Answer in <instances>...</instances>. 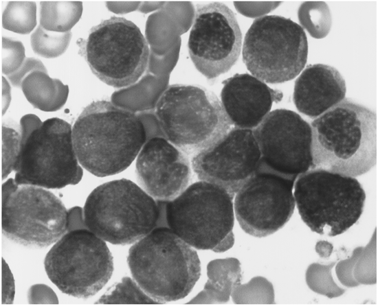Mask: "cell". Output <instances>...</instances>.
Segmentation results:
<instances>
[{
    "label": "cell",
    "instance_id": "277c9868",
    "mask_svg": "<svg viewBox=\"0 0 378 306\" xmlns=\"http://www.w3.org/2000/svg\"><path fill=\"white\" fill-rule=\"evenodd\" d=\"M155 115L168 141L192 156L213 147L232 126L217 96L196 85L168 86L156 104Z\"/></svg>",
    "mask_w": 378,
    "mask_h": 306
},
{
    "label": "cell",
    "instance_id": "9c48e42d",
    "mask_svg": "<svg viewBox=\"0 0 378 306\" xmlns=\"http://www.w3.org/2000/svg\"><path fill=\"white\" fill-rule=\"evenodd\" d=\"M242 53L244 64L254 77L267 83H282L304 69L307 38L303 28L291 19L266 15L249 27Z\"/></svg>",
    "mask_w": 378,
    "mask_h": 306
},
{
    "label": "cell",
    "instance_id": "2e32d148",
    "mask_svg": "<svg viewBox=\"0 0 378 306\" xmlns=\"http://www.w3.org/2000/svg\"><path fill=\"white\" fill-rule=\"evenodd\" d=\"M260 151L251 129L234 127L213 147L194 155L191 166L200 180L234 195L258 169Z\"/></svg>",
    "mask_w": 378,
    "mask_h": 306
},
{
    "label": "cell",
    "instance_id": "30bf717a",
    "mask_svg": "<svg viewBox=\"0 0 378 306\" xmlns=\"http://www.w3.org/2000/svg\"><path fill=\"white\" fill-rule=\"evenodd\" d=\"M71 125L53 117L44 121L21 143L14 180L47 189L78 183L83 174L72 141Z\"/></svg>",
    "mask_w": 378,
    "mask_h": 306
},
{
    "label": "cell",
    "instance_id": "d6986e66",
    "mask_svg": "<svg viewBox=\"0 0 378 306\" xmlns=\"http://www.w3.org/2000/svg\"><path fill=\"white\" fill-rule=\"evenodd\" d=\"M346 91L345 80L335 68L309 64L295 81L293 100L299 112L314 119L342 102Z\"/></svg>",
    "mask_w": 378,
    "mask_h": 306
},
{
    "label": "cell",
    "instance_id": "8fae6325",
    "mask_svg": "<svg viewBox=\"0 0 378 306\" xmlns=\"http://www.w3.org/2000/svg\"><path fill=\"white\" fill-rule=\"evenodd\" d=\"M63 202L43 187L18 185L10 178L1 187V232L10 240L30 248L56 243L67 231Z\"/></svg>",
    "mask_w": 378,
    "mask_h": 306
},
{
    "label": "cell",
    "instance_id": "9a60e30c",
    "mask_svg": "<svg viewBox=\"0 0 378 306\" xmlns=\"http://www.w3.org/2000/svg\"><path fill=\"white\" fill-rule=\"evenodd\" d=\"M252 131L260 151L259 167L295 180L314 168L311 127L298 113L276 109Z\"/></svg>",
    "mask_w": 378,
    "mask_h": 306
},
{
    "label": "cell",
    "instance_id": "7402d4cb",
    "mask_svg": "<svg viewBox=\"0 0 378 306\" xmlns=\"http://www.w3.org/2000/svg\"><path fill=\"white\" fill-rule=\"evenodd\" d=\"M96 304H159L146 294L135 281L125 276L108 290Z\"/></svg>",
    "mask_w": 378,
    "mask_h": 306
},
{
    "label": "cell",
    "instance_id": "3957f363",
    "mask_svg": "<svg viewBox=\"0 0 378 306\" xmlns=\"http://www.w3.org/2000/svg\"><path fill=\"white\" fill-rule=\"evenodd\" d=\"M133 279L159 304L186 297L201 275L196 250L168 227L155 228L129 249Z\"/></svg>",
    "mask_w": 378,
    "mask_h": 306
},
{
    "label": "cell",
    "instance_id": "ffe728a7",
    "mask_svg": "<svg viewBox=\"0 0 378 306\" xmlns=\"http://www.w3.org/2000/svg\"><path fill=\"white\" fill-rule=\"evenodd\" d=\"M236 259H215L207 266L208 279L204 288L188 304H211L225 302L229 298L232 281L239 271Z\"/></svg>",
    "mask_w": 378,
    "mask_h": 306
},
{
    "label": "cell",
    "instance_id": "cb8c5ba5",
    "mask_svg": "<svg viewBox=\"0 0 378 306\" xmlns=\"http://www.w3.org/2000/svg\"><path fill=\"white\" fill-rule=\"evenodd\" d=\"M13 275L3 259H1V304H11L14 297Z\"/></svg>",
    "mask_w": 378,
    "mask_h": 306
},
{
    "label": "cell",
    "instance_id": "e0dca14e",
    "mask_svg": "<svg viewBox=\"0 0 378 306\" xmlns=\"http://www.w3.org/2000/svg\"><path fill=\"white\" fill-rule=\"evenodd\" d=\"M188 156L162 137H153L142 146L135 173L142 188L154 199L169 202L179 196L192 180Z\"/></svg>",
    "mask_w": 378,
    "mask_h": 306
},
{
    "label": "cell",
    "instance_id": "7c38bea8",
    "mask_svg": "<svg viewBox=\"0 0 378 306\" xmlns=\"http://www.w3.org/2000/svg\"><path fill=\"white\" fill-rule=\"evenodd\" d=\"M51 281L63 293L87 298L97 294L113 271L112 255L105 241L87 228L66 232L45 256Z\"/></svg>",
    "mask_w": 378,
    "mask_h": 306
},
{
    "label": "cell",
    "instance_id": "4fadbf2b",
    "mask_svg": "<svg viewBox=\"0 0 378 306\" xmlns=\"http://www.w3.org/2000/svg\"><path fill=\"white\" fill-rule=\"evenodd\" d=\"M242 34L234 13L220 2L198 4L188 47L196 69L212 80L227 72L236 62Z\"/></svg>",
    "mask_w": 378,
    "mask_h": 306
},
{
    "label": "cell",
    "instance_id": "ac0fdd59",
    "mask_svg": "<svg viewBox=\"0 0 378 306\" xmlns=\"http://www.w3.org/2000/svg\"><path fill=\"white\" fill-rule=\"evenodd\" d=\"M221 99L232 125L256 128L269 113L274 102L282 98L278 90L248 73H236L223 82Z\"/></svg>",
    "mask_w": 378,
    "mask_h": 306
},
{
    "label": "cell",
    "instance_id": "6da1fadb",
    "mask_svg": "<svg viewBox=\"0 0 378 306\" xmlns=\"http://www.w3.org/2000/svg\"><path fill=\"white\" fill-rule=\"evenodd\" d=\"M79 163L98 177L125 170L146 142V131L131 111L107 100L92 102L71 128Z\"/></svg>",
    "mask_w": 378,
    "mask_h": 306
},
{
    "label": "cell",
    "instance_id": "52a82bcc",
    "mask_svg": "<svg viewBox=\"0 0 378 306\" xmlns=\"http://www.w3.org/2000/svg\"><path fill=\"white\" fill-rule=\"evenodd\" d=\"M293 196L302 221L320 235H339L360 218L366 193L355 178L322 169L299 175Z\"/></svg>",
    "mask_w": 378,
    "mask_h": 306
},
{
    "label": "cell",
    "instance_id": "44dd1931",
    "mask_svg": "<svg viewBox=\"0 0 378 306\" xmlns=\"http://www.w3.org/2000/svg\"><path fill=\"white\" fill-rule=\"evenodd\" d=\"M300 25L315 38H323L331 27V14L324 1H304L298 12Z\"/></svg>",
    "mask_w": 378,
    "mask_h": 306
},
{
    "label": "cell",
    "instance_id": "7a4b0ae2",
    "mask_svg": "<svg viewBox=\"0 0 378 306\" xmlns=\"http://www.w3.org/2000/svg\"><path fill=\"white\" fill-rule=\"evenodd\" d=\"M313 169L352 177L377 163V117L369 108L344 99L311 124Z\"/></svg>",
    "mask_w": 378,
    "mask_h": 306
},
{
    "label": "cell",
    "instance_id": "8992f818",
    "mask_svg": "<svg viewBox=\"0 0 378 306\" xmlns=\"http://www.w3.org/2000/svg\"><path fill=\"white\" fill-rule=\"evenodd\" d=\"M234 196L199 180L166 205L168 227L192 247L222 252L234 243Z\"/></svg>",
    "mask_w": 378,
    "mask_h": 306
},
{
    "label": "cell",
    "instance_id": "ba28073f",
    "mask_svg": "<svg viewBox=\"0 0 378 306\" xmlns=\"http://www.w3.org/2000/svg\"><path fill=\"white\" fill-rule=\"evenodd\" d=\"M79 46L92 73L114 88L135 84L148 67V43L140 28L124 17L111 16L93 26Z\"/></svg>",
    "mask_w": 378,
    "mask_h": 306
},
{
    "label": "cell",
    "instance_id": "d4e9b609",
    "mask_svg": "<svg viewBox=\"0 0 378 306\" xmlns=\"http://www.w3.org/2000/svg\"><path fill=\"white\" fill-rule=\"evenodd\" d=\"M81 228H87L84 222L83 211L80 207L72 209L68 211L67 231Z\"/></svg>",
    "mask_w": 378,
    "mask_h": 306
},
{
    "label": "cell",
    "instance_id": "5b68a950",
    "mask_svg": "<svg viewBox=\"0 0 378 306\" xmlns=\"http://www.w3.org/2000/svg\"><path fill=\"white\" fill-rule=\"evenodd\" d=\"M159 215L155 199L126 178L95 188L83 209L87 228L116 245L130 244L144 237L155 228Z\"/></svg>",
    "mask_w": 378,
    "mask_h": 306
},
{
    "label": "cell",
    "instance_id": "5bb4252c",
    "mask_svg": "<svg viewBox=\"0 0 378 306\" xmlns=\"http://www.w3.org/2000/svg\"><path fill=\"white\" fill-rule=\"evenodd\" d=\"M295 180L259 167L235 194L234 210L242 229L263 237L282 228L295 209Z\"/></svg>",
    "mask_w": 378,
    "mask_h": 306
},
{
    "label": "cell",
    "instance_id": "603a6c76",
    "mask_svg": "<svg viewBox=\"0 0 378 306\" xmlns=\"http://www.w3.org/2000/svg\"><path fill=\"white\" fill-rule=\"evenodd\" d=\"M27 298L30 304H57L58 303L55 292L45 284H35L31 286Z\"/></svg>",
    "mask_w": 378,
    "mask_h": 306
}]
</instances>
